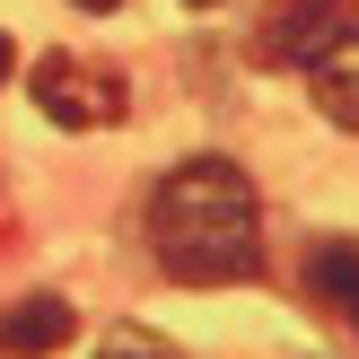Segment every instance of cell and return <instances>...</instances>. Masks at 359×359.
Instances as JSON below:
<instances>
[{
    "label": "cell",
    "instance_id": "obj_4",
    "mask_svg": "<svg viewBox=\"0 0 359 359\" xmlns=\"http://www.w3.org/2000/svg\"><path fill=\"white\" fill-rule=\"evenodd\" d=\"M79 333V316H70V298H53V290H35V298H18L9 316H0V359H53Z\"/></svg>",
    "mask_w": 359,
    "mask_h": 359
},
{
    "label": "cell",
    "instance_id": "obj_8",
    "mask_svg": "<svg viewBox=\"0 0 359 359\" xmlns=\"http://www.w3.org/2000/svg\"><path fill=\"white\" fill-rule=\"evenodd\" d=\"M9 70H18V44H9V35H0V88H9Z\"/></svg>",
    "mask_w": 359,
    "mask_h": 359
},
{
    "label": "cell",
    "instance_id": "obj_9",
    "mask_svg": "<svg viewBox=\"0 0 359 359\" xmlns=\"http://www.w3.org/2000/svg\"><path fill=\"white\" fill-rule=\"evenodd\" d=\"M79 9H123V0H79Z\"/></svg>",
    "mask_w": 359,
    "mask_h": 359
},
{
    "label": "cell",
    "instance_id": "obj_2",
    "mask_svg": "<svg viewBox=\"0 0 359 359\" xmlns=\"http://www.w3.org/2000/svg\"><path fill=\"white\" fill-rule=\"evenodd\" d=\"M35 105H44L62 132H97V123H123L132 88H123V70H105V62L44 53V62H35Z\"/></svg>",
    "mask_w": 359,
    "mask_h": 359
},
{
    "label": "cell",
    "instance_id": "obj_5",
    "mask_svg": "<svg viewBox=\"0 0 359 359\" xmlns=\"http://www.w3.org/2000/svg\"><path fill=\"white\" fill-rule=\"evenodd\" d=\"M307 79H316V105H325V123L359 132V27H351V35H333V44L316 53V62H307Z\"/></svg>",
    "mask_w": 359,
    "mask_h": 359
},
{
    "label": "cell",
    "instance_id": "obj_10",
    "mask_svg": "<svg viewBox=\"0 0 359 359\" xmlns=\"http://www.w3.org/2000/svg\"><path fill=\"white\" fill-rule=\"evenodd\" d=\"M184 9H210V0H184Z\"/></svg>",
    "mask_w": 359,
    "mask_h": 359
},
{
    "label": "cell",
    "instance_id": "obj_3",
    "mask_svg": "<svg viewBox=\"0 0 359 359\" xmlns=\"http://www.w3.org/2000/svg\"><path fill=\"white\" fill-rule=\"evenodd\" d=\"M351 27H359V0H263L245 53H255L263 70H298V62H316V53H325L333 35H351Z\"/></svg>",
    "mask_w": 359,
    "mask_h": 359
},
{
    "label": "cell",
    "instance_id": "obj_1",
    "mask_svg": "<svg viewBox=\"0 0 359 359\" xmlns=\"http://www.w3.org/2000/svg\"><path fill=\"white\" fill-rule=\"evenodd\" d=\"M149 245L158 272L184 290H219V280L263 272V210L237 158H184L167 184L149 193Z\"/></svg>",
    "mask_w": 359,
    "mask_h": 359
},
{
    "label": "cell",
    "instance_id": "obj_7",
    "mask_svg": "<svg viewBox=\"0 0 359 359\" xmlns=\"http://www.w3.org/2000/svg\"><path fill=\"white\" fill-rule=\"evenodd\" d=\"M97 359H175V351L158 342L149 325H114V333H105V342H97Z\"/></svg>",
    "mask_w": 359,
    "mask_h": 359
},
{
    "label": "cell",
    "instance_id": "obj_6",
    "mask_svg": "<svg viewBox=\"0 0 359 359\" xmlns=\"http://www.w3.org/2000/svg\"><path fill=\"white\" fill-rule=\"evenodd\" d=\"M307 290H316L325 316H342V325L359 333V245H351V237H325V245L307 255Z\"/></svg>",
    "mask_w": 359,
    "mask_h": 359
}]
</instances>
